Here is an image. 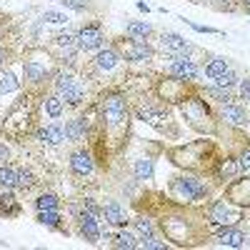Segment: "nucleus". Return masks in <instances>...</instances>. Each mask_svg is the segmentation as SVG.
Masks as SVG:
<instances>
[{
	"mask_svg": "<svg viewBox=\"0 0 250 250\" xmlns=\"http://www.w3.org/2000/svg\"><path fill=\"white\" fill-rule=\"evenodd\" d=\"M55 88H58L60 98H62V100H68L70 105H78V103H83V95H85L83 85H80V83H78L73 75H58Z\"/></svg>",
	"mask_w": 250,
	"mask_h": 250,
	"instance_id": "1",
	"label": "nucleus"
},
{
	"mask_svg": "<svg viewBox=\"0 0 250 250\" xmlns=\"http://www.w3.org/2000/svg\"><path fill=\"white\" fill-rule=\"evenodd\" d=\"M75 43H78V48H80V50H95V48H100V45H103V33H100V28L88 25V28L78 30Z\"/></svg>",
	"mask_w": 250,
	"mask_h": 250,
	"instance_id": "2",
	"label": "nucleus"
},
{
	"mask_svg": "<svg viewBox=\"0 0 250 250\" xmlns=\"http://www.w3.org/2000/svg\"><path fill=\"white\" fill-rule=\"evenodd\" d=\"M170 75H175L178 80H195L198 78V68L190 58H173L170 60Z\"/></svg>",
	"mask_w": 250,
	"mask_h": 250,
	"instance_id": "3",
	"label": "nucleus"
},
{
	"mask_svg": "<svg viewBox=\"0 0 250 250\" xmlns=\"http://www.w3.org/2000/svg\"><path fill=\"white\" fill-rule=\"evenodd\" d=\"M105 120L108 123H123L125 118H128V105H125V100L120 95H110L105 100Z\"/></svg>",
	"mask_w": 250,
	"mask_h": 250,
	"instance_id": "4",
	"label": "nucleus"
},
{
	"mask_svg": "<svg viewBox=\"0 0 250 250\" xmlns=\"http://www.w3.org/2000/svg\"><path fill=\"white\" fill-rule=\"evenodd\" d=\"M175 190H178L180 195H185L188 200H198V198L205 195V185H203L200 180H195V178H180V180L175 183Z\"/></svg>",
	"mask_w": 250,
	"mask_h": 250,
	"instance_id": "5",
	"label": "nucleus"
},
{
	"mask_svg": "<svg viewBox=\"0 0 250 250\" xmlns=\"http://www.w3.org/2000/svg\"><path fill=\"white\" fill-rule=\"evenodd\" d=\"M78 223H80L83 238H85L88 243H98V240H100V228H98V220H95L93 213H80Z\"/></svg>",
	"mask_w": 250,
	"mask_h": 250,
	"instance_id": "6",
	"label": "nucleus"
},
{
	"mask_svg": "<svg viewBox=\"0 0 250 250\" xmlns=\"http://www.w3.org/2000/svg\"><path fill=\"white\" fill-rule=\"evenodd\" d=\"M70 168H73L78 175H90V173H93V158H90L85 150H78V153H73V158H70Z\"/></svg>",
	"mask_w": 250,
	"mask_h": 250,
	"instance_id": "7",
	"label": "nucleus"
},
{
	"mask_svg": "<svg viewBox=\"0 0 250 250\" xmlns=\"http://www.w3.org/2000/svg\"><path fill=\"white\" fill-rule=\"evenodd\" d=\"M218 243L225 245V248H243L245 245V235L235 228H223L220 235H218Z\"/></svg>",
	"mask_w": 250,
	"mask_h": 250,
	"instance_id": "8",
	"label": "nucleus"
},
{
	"mask_svg": "<svg viewBox=\"0 0 250 250\" xmlns=\"http://www.w3.org/2000/svg\"><path fill=\"white\" fill-rule=\"evenodd\" d=\"M38 138L43 140V143L58 145V143L65 140V130H62V125L53 123V125H48V128H40V130H38Z\"/></svg>",
	"mask_w": 250,
	"mask_h": 250,
	"instance_id": "9",
	"label": "nucleus"
},
{
	"mask_svg": "<svg viewBox=\"0 0 250 250\" xmlns=\"http://www.w3.org/2000/svg\"><path fill=\"white\" fill-rule=\"evenodd\" d=\"M125 55H128V60H150L153 58V50L143 43V40L133 38V43L125 48Z\"/></svg>",
	"mask_w": 250,
	"mask_h": 250,
	"instance_id": "10",
	"label": "nucleus"
},
{
	"mask_svg": "<svg viewBox=\"0 0 250 250\" xmlns=\"http://www.w3.org/2000/svg\"><path fill=\"white\" fill-rule=\"evenodd\" d=\"M163 45L168 48V50H173V53H185V50H190V43L183 38V35H178V33H163Z\"/></svg>",
	"mask_w": 250,
	"mask_h": 250,
	"instance_id": "11",
	"label": "nucleus"
},
{
	"mask_svg": "<svg viewBox=\"0 0 250 250\" xmlns=\"http://www.w3.org/2000/svg\"><path fill=\"white\" fill-rule=\"evenodd\" d=\"M223 118H225L228 123H233V125H245V123H248V113H245V108L233 105V103H228V105L223 108Z\"/></svg>",
	"mask_w": 250,
	"mask_h": 250,
	"instance_id": "12",
	"label": "nucleus"
},
{
	"mask_svg": "<svg viewBox=\"0 0 250 250\" xmlns=\"http://www.w3.org/2000/svg\"><path fill=\"white\" fill-rule=\"evenodd\" d=\"M210 220L218 223V225H228V223L235 220V215L230 213V208H228L225 203H215V205L210 208Z\"/></svg>",
	"mask_w": 250,
	"mask_h": 250,
	"instance_id": "13",
	"label": "nucleus"
},
{
	"mask_svg": "<svg viewBox=\"0 0 250 250\" xmlns=\"http://www.w3.org/2000/svg\"><path fill=\"white\" fill-rule=\"evenodd\" d=\"M103 215H105V220L110 225H125V210L118 203H108L105 208H103Z\"/></svg>",
	"mask_w": 250,
	"mask_h": 250,
	"instance_id": "14",
	"label": "nucleus"
},
{
	"mask_svg": "<svg viewBox=\"0 0 250 250\" xmlns=\"http://www.w3.org/2000/svg\"><path fill=\"white\" fill-rule=\"evenodd\" d=\"M62 130H65V140H83V135H85V120L75 118V120L65 123Z\"/></svg>",
	"mask_w": 250,
	"mask_h": 250,
	"instance_id": "15",
	"label": "nucleus"
},
{
	"mask_svg": "<svg viewBox=\"0 0 250 250\" xmlns=\"http://www.w3.org/2000/svg\"><path fill=\"white\" fill-rule=\"evenodd\" d=\"M118 60H120L118 53L110 50V48H108V50H100L98 58H95V62H98V68H100V70H113V68L118 65Z\"/></svg>",
	"mask_w": 250,
	"mask_h": 250,
	"instance_id": "16",
	"label": "nucleus"
},
{
	"mask_svg": "<svg viewBox=\"0 0 250 250\" xmlns=\"http://www.w3.org/2000/svg\"><path fill=\"white\" fill-rule=\"evenodd\" d=\"M125 33H128L130 38L143 40V38H148V35H150V25L145 23V20H130V23L125 25Z\"/></svg>",
	"mask_w": 250,
	"mask_h": 250,
	"instance_id": "17",
	"label": "nucleus"
},
{
	"mask_svg": "<svg viewBox=\"0 0 250 250\" xmlns=\"http://www.w3.org/2000/svg\"><path fill=\"white\" fill-rule=\"evenodd\" d=\"M25 78L30 80V83H40L45 78V65H40V62H25Z\"/></svg>",
	"mask_w": 250,
	"mask_h": 250,
	"instance_id": "18",
	"label": "nucleus"
},
{
	"mask_svg": "<svg viewBox=\"0 0 250 250\" xmlns=\"http://www.w3.org/2000/svg\"><path fill=\"white\" fill-rule=\"evenodd\" d=\"M135 178H138V180H150V178H153V160L140 158V160L135 163Z\"/></svg>",
	"mask_w": 250,
	"mask_h": 250,
	"instance_id": "19",
	"label": "nucleus"
},
{
	"mask_svg": "<svg viewBox=\"0 0 250 250\" xmlns=\"http://www.w3.org/2000/svg\"><path fill=\"white\" fill-rule=\"evenodd\" d=\"M228 70H230V68H228V60H210V62H208V65H205V75L208 78H220L223 73H228Z\"/></svg>",
	"mask_w": 250,
	"mask_h": 250,
	"instance_id": "20",
	"label": "nucleus"
},
{
	"mask_svg": "<svg viewBox=\"0 0 250 250\" xmlns=\"http://www.w3.org/2000/svg\"><path fill=\"white\" fill-rule=\"evenodd\" d=\"M18 213V203L10 193H3L0 195V215H15Z\"/></svg>",
	"mask_w": 250,
	"mask_h": 250,
	"instance_id": "21",
	"label": "nucleus"
},
{
	"mask_svg": "<svg viewBox=\"0 0 250 250\" xmlns=\"http://www.w3.org/2000/svg\"><path fill=\"white\" fill-rule=\"evenodd\" d=\"M45 110L50 118H60L62 115V98H58V95L45 98Z\"/></svg>",
	"mask_w": 250,
	"mask_h": 250,
	"instance_id": "22",
	"label": "nucleus"
},
{
	"mask_svg": "<svg viewBox=\"0 0 250 250\" xmlns=\"http://www.w3.org/2000/svg\"><path fill=\"white\" fill-rule=\"evenodd\" d=\"M0 185L3 188H15L18 185V170H13V168H0Z\"/></svg>",
	"mask_w": 250,
	"mask_h": 250,
	"instance_id": "23",
	"label": "nucleus"
},
{
	"mask_svg": "<svg viewBox=\"0 0 250 250\" xmlns=\"http://www.w3.org/2000/svg\"><path fill=\"white\" fill-rule=\"evenodd\" d=\"M58 205H60L58 198L50 195V193H48V195H40V198L35 200V208H38V210H58Z\"/></svg>",
	"mask_w": 250,
	"mask_h": 250,
	"instance_id": "24",
	"label": "nucleus"
},
{
	"mask_svg": "<svg viewBox=\"0 0 250 250\" xmlns=\"http://www.w3.org/2000/svg\"><path fill=\"white\" fill-rule=\"evenodd\" d=\"M38 220L43 223V225H50V228H58L60 225L58 210H38Z\"/></svg>",
	"mask_w": 250,
	"mask_h": 250,
	"instance_id": "25",
	"label": "nucleus"
},
{
	"mask_svg": "<svg viewBox=\"0 0 250 250\" xmlns=\"http://www.w3.org/2000/svg\"><path fill=\"white\" fill-rule=\"evenodd\" d=\"M33 185H35V175H33V170L20 168V170H18V188H33Z\"/></svg>",
	"mask_w": 250,
	"mask_h": 250,
	"instance_id": "26",
	"label": "nucleus"
},
{
	"mask_svg": "<svg viewBox=\"0 0 250 250\" xmlns=\"http://www.w3.org/2000/svg\"><path fill=\"white\" fill-rule=\"evenodd\" d=\"M115 248L133 250V248H138V243H135V238H133L130 233H118V235H115Z\"/></svg>",
	"mask_w": 250,
	"mask_h": 250,
	"instance_id": "27",
	"label": "nucleus"
},
{
	"mask_svg": "<svg viewBox=\"0 0 250 250\" xmlns=\"http://www.w3.org/2000/svg\"><path fill=\"white\" fill-rule=\"evenodd\" d=\"M43 20H48V23H53V25H60V23H65V20H68V15L65 13H58V10H45L43 13Z\"/></svg>",
	"mask_w": 250,
	"mask_h": 250,
	"instance_id": "28",
	"label": "nucleus"
},
{
	"mask_svg": "<svg viewBox=\"0 0 250 250\" xmlns=\"http://www.w3.org/2000/svg\"><path fill=\"white\" fill-rule=\"evenodd\" d=\"M55 43H58L60 48H73V45H78L73 33H58V35H55Z\"/></svg>",
	"mask_w": 250,
	"mask_h": 250,
	"instance_id": "29",
	"label": "nucleus"
},
{
	"mask_svg": "<svg viewBox=\"0 0 250 250\" xmlns=\"http://www.w3.org/2000/svg\"><path fill=\"white\" fill-rule=\"evenodd\" d=\"M135 228H138V233H140L143 238L153 235V223H150L148 218H138V220H135Z\"/></svg>",
	"mask_w": 250,
	"mask_h": 250,
	"instance_id": "30",
	"label": "nucleus"
},
{
	"mask_svg": "<svg viewBox=\"0 0 250 250\" xmlns=\"http://www.w3.org/2000/svg\"><path fill=\"white\" fill-rule=\"evenodd\" d=\"M215 80H218V85H220V88H230V85H235V83H238V75L228 70V73H223V75L215 78Z\"/></svg>",
	"mask_w": 250,
	"mask_h": 250,
	"instance_id": "31",
	"label": "nucleus"
},
{
	"mask_svg": "<svg viewBox=\"0 0 250 250\" xmlns=\"http://www.w3.org/2000/svg\"><path fill=\"white\" fill-rule=\"evenodd\" d=\"M238 168H240V163H235V160H225V163H223V168H220V173H223V178H233V175L238 173Z\"/></svg>",
	"mask_w": 250,
	"mask_h": 250,
	"instance_id": "32",
	"label": "nucleus"
},
{
	"mask_svg": "<svg viewBox=\"0 0 250 250\" xmlns=\"http://www.w3.org/2000/svg\"><path fill=\"white\" fill-rule=\"evenodd\" d=\"M18 88V83H15V78L10 75V73H5L3 78H0V90L3 93H10V90H15Z\"/></svg>",
	"mask_w": 250,
	"mask_h": 250,
	"instance_id": "33",
	"label": "nucleus"
},
{
	"mask_svg": "<svg viewBox=\"0 0 250 250\" xmlns=\"http://www.w3.org/2000/svg\"><path fill=\"white\" fill-rule=\"evenodd\" d=\"M145 250H165V243H158L153 235H148V238H143V243H140Z\"/></svg>",
	"mask_w": 250,
	"mask_h": 250,
	"instance_id": "34",
	"label": "nucleus"
},
{
	"mask_svg": "<svg viewBox=\"0 0 250 250\" xmlns=\"http://www.w3.org/2000/svg\"><path fill=\"white\" fill-rule=\"evenodd\" d=\"M210 95L218 98L220 103H225V105L230 103V93H228V88H210Z\"/></svg>",
	"mask_w": 250,
	"mask_h": 250,
	"instance_id": "35",
	"label": "nucleus"
},
{
	"mask_svg": "<svg viewBox=\"0 0 250 250\" xmlns=\"http://www.w3.org/2000/svg\"><path fill=\"white\" fill-rule=\"evenodd\" d=\"M60 3L62 5H65V8H73V10H85V0H60Z\"/></svg>",
	"mask_w": 250,
	"mask_h": 250,
	"instance_id": "36",
	"label": "nucleus"
},
{
	"mask_svg": "<svg viewBox=\"0 0 250 250\" xmlns=\"http://www.w3.org/2000/svg\"><path fill=\"white\" fill-rule=\"evenodd\" d=\"M240 95H243L245 100H250V80H243V83H240Z\"/></svg>",
	"mask_w": 250,
	"mask_h": 250,
	"instance_id": "37",
	"label": "nucleus"
},
{
	"mask_svg": "<svg viewBox=\"0 0 250 250\" xmlns=\"http://www.w3.org/2000/svg\"><path fill=\"white\" fill-rule=\"evenodd\" d=\"M240 168H250V150H243V155H240Z\"/></svg>",
	"mask_w": 250,
	"mask_h": 250,
	"instance_id": "38",
	"label": "nucleus"
},
{
	"mask_svg": "<svg viewBox=\"0 0 250 250\" xmlns=\"http://www.w3.org/2000/svg\"><path fill=\"white\" fill-rule=\"evenodd\" d=\"M198 33H218V30H213V28H205V25H195V23H190Z\"/></svg>",
	"mask_w": 250,
	"mask_h": 250,
	"instance_id": "39",
	"label": "nucleus"
},
{
	"mask_svg": "<svg viewBox=\"0 0 250 250\" xmlns=\"http://www.w3.org/2000/svg\"><path fill=\"white\" fill-rule=\"evenodd\" d=\"M3 62H5V50L0 48V65H3Z\"/></svg>",
	"mask_w": 250,
	"mask_h": 250,
	"instance_id": "40",
	"label": "nucleus"
},
{
	"mask_svg": "<svg viewBox=\"0 0 250 250\" xmlns=\"http://www.w3.org/2000/svg\"><path fill=\"white\" fill-rule=\"evenodd\" d=\"M0 158H8V150H3V148H0Z\"/></svg>",
	"mask_w": 250,
	"mask_h": 250,
	"instance_id": "41",
	"label": "nucleus"
},
{
	"mask_svg": "<svg viewBox=\"0 0 250 250\" xmlns=\"http://www.w3.org/2000/svg\"><path fill=\"white\" fill-rule=\"evenodd\" d=\"M245 245H248V248H250V238H245Z\"/></svg>",
	"mask_w": 250,
	"mask_h": 250,
	"instance_id": "42",
	"label": "nucleus"
},
{
	"mask_svg": "<svg viewBox=\"0 0 250 250\" xmlns=\"http://www.w3.org/2000/svg\"><path fill=\"white\" fill-rule=\"evenodd\" d=\"M243 5H250V0H243Z\"/></svg>",
	"mask_w": 250,
	"mask_h": 250,
	"instance_id": "43",
	"label": "nucleus"
},
{
	"mask_svg": "<svg viewBox=\"0 0 250 250\" xmlns=\"http://www.w3.org/2000/svg\"><path fill=\"white\" fill-rule=\"evenodd\" d=\"M220 3H230V0H220Z\"/></svg>",
	"mask_w": 250,
	"mask_h": 250,
	"instance_id": "44",
	"label": "nucleus"
}]
</instances>
